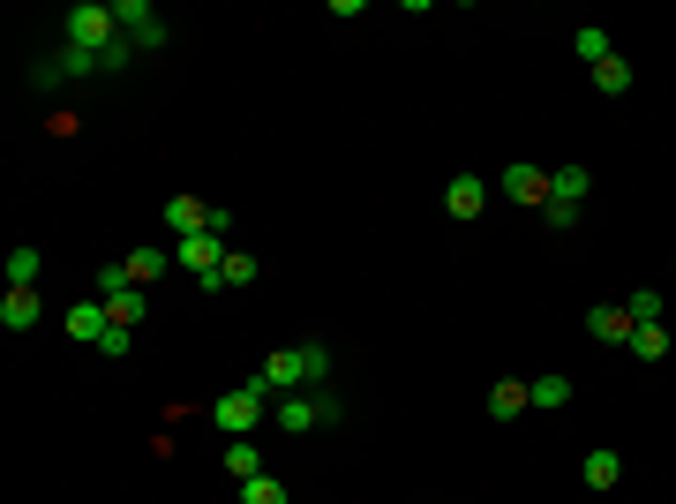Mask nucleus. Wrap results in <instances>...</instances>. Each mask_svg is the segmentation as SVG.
<instances>
[{"mask_svg": "<svg viewBox=\"0 0 676 504\" xmlns=\"http://www.w3.org/2000/svg\"><path fill=\"white\" fill-rule=\"evenodd\" d=\"M324 377H331V347H316V339L264 354V369H256V384H264L271 399H286V392H308V384H324Z\"/></svg>", "mask_w": 676, "mask_h": 504, "instance_id": "nucleus-1", "label": "nucleus"}, {"mask_svg": "<svg viewBox=\"0 0 676 504\" xmlns=\"http://www.w3.org/2000/svg\"><path fill=\"white\" fill-rule=\"evenodd\" d=\"M211 422L226 429V437H256V422H271V392H264V384L218 392V399H211Z\"/></svg>", "mask_w": 676, "mask_h": 504, "instance_id": "nucleus-2", "label": "nucleus"}, {"mask_svg": "<svg viewBox=\"0 0 676 504\" xmlns=\"http://www.w3.org/2000/svg\"><path fill=\"white\" fill-rule=\"evenodd\" d=\"M271 422L286 429V437H308V429L338 422V399L331 392H286V399H271Z\"/></svg>", "mask_w": 676, "mask_h": 504, "instance_id": "nucleus-3", "label": "nucleus"}, {"mask_svg": "<svg viewBox=\"0 0 676 504\" xmlns=\"http://www.w3.org/2000/svg\"><path fill=\"white\" fill-rule=\"evenodd\" d=\"M91 286H98V302H106V316H113L121 332H136V324H143V286L128 279V264H106Z\"/></svg>", "mask_w": 676, "mask_h": 504, "instance_id": "nucleus-4", "label": "nucleus"}, {"mask_svg": "<svg viewBox=\"0 0 676 504\" xmlns=\"http://www.w3.org/2000/svg\"><path fill=\"white\" fill-rule=\"evenodd\" d=\"M68 46H83V53H106V46H121L113 0H83V8H68Z\"/></svg>", "mask_w": 676, "mask_h": 504, "instance_id": "nucleus-5", "label": "nucleus"}, {"mask_svg": "<svg viewBox=\"0 0 676 504\" xmlns=\"http://www.w3.org/2000/svg\"><path fill=\"white\" fill-rule=\"evenodd\" d=\"M113 23H121V38L136 53H158V46H166V23H158L151 0H113Z\"/></svg>", "mask_w": 676, "mask_h": 504, "instance_id": "nucleus-6", "label": "nucleus"}, {"mask_svg": "<svg viewBox=\"0 0 676 504\" xmlns=\"http://www.w3.org/2000/svg\"><path fill=\"white\" fill-rule=\"evenodd\" d=\"M226 249H233V241H218V234H188V241H173V264H181L188 279L203 286V279H218V264H226Z\"/></svg>", "mask_w": 676, "mask_h": 504, "instance_id": "nucleus-7", "label": "nucleus"}, {"mask_svg": "<svg viewBox=\"0 0 676 504\" xmlns=\"http://www.w3.org/2000/svg\"><path fill=\"white\" fill-rule=\"evenodd\" d=\"M61 332L68 339H76V347H98V339H106V332H113V316H106V302H68V316H61Z\"/></svg>", "mask_w": 676, "mask_h": 504, "instance_id": "nucleus-8", "label": "nucleus"}, {"mask_svg": "<svg viewBox=\"0 0 676 504\" xmlns=\"http://www.w3.org/2000/svg\"><path fill=\"white\" fill-rule=\"evenodd\" d=\"M586 339L624 347V339H632V316H624V302H594V309H586Z\"/></svg>", "mask_w": 676, "mask_h": 504, "instance_id": "nucleus-9", "label": "nucleus"}, {"mask_svg": "<svg viewBox=\"0 0 676 504\" xmlns=\"http://www.w3.org/2000/svg\"><path fill=\"white\" fill-rule=\"evenodd\" d=\"M496 189L511 196V204H549V174H541V166H504V181H496Z\"/></svg>", "mask_w": 676, "mask_h": 504, "instance_id": "nucleus-10", "label": "nucleus"}, {"mask_svg": "<svg viewBox=\"0 0 676 504\" xmlns=\"http://www.w3.org/2000/svg\"><path fill=\"white\" fill-rule=\"evenodd\" d=\"M444 211H451V219H481V211H489V181H481V174H459V181L444 189Z\"/></svg>", "mask_w": 676, "mask_h": 504, "instance_id": "nucleus-11", "label": "nucleus"}, {"mask_svg": "<svg viewBox=\"0 0 676 504\" xmlns=\"http://www.w3.org/2000/svg\"><path fill=\"white\" fill-rule=\"evenodd\" d=\"M166 234H173V241L211 234V204H203V196H173V204H166Z\"/></svg>", "mask_w": 676, "mask_h": 504, "instance_id": "nucleus-12", "label": "nucleus"}, {"mask_svg": "<svg viewBox=\"0 0 676 504\" xmlns=\"http://www.w3.org/2000/svg\"><path fill=\"white\" fill-rule=\"evenodd\" d=\"M526 407H534V392H526L519 377H496L489 384V422H519Z\"/></svg>", "mask_w": 676, "mask_h": 504, "instance_id": "nucleus-13", "label": "nucleus"}, {"mask_svg": "<svg viewBox=\"0 0 676 504\" xmlns=\"http://www.w3.org/2000/svg\"><path fill=\"white\" fill-rule=\"evenodd\" d=\"M0 324H8V332H31L38 324V286H8V294H0Z\"/></svg>", "mask_w": 676, "mask_h": 504, "instance_id": "nucleus-14", "label": "nucleus"}, {"mask_svg": "<svg viewBox=\"0 0 676 504\" xmlns=\"http://www.w3.org/2000/svg\"><path fill=\"white\" fill-rule=\"evenodd\" d=\"M571 53H579L586 68H602V61H616V46H609V31H602V23H579V31H571Z\"/></svg>", "mask_w": 676, "mask_h": 504, "instance_id": "nucleus-15", "label": "nucleus"}, {"mask_svg": "<svg viewBox=\"0 0 676 504\" xmlns=\"http://www.w3.org/2000/svg\"><path fill=\"white\" fill-rule=\"evenodd\" d=\"M616 482H624V459H616L609 444H594L586 452V490H616Z\"/></svg>", "mask_w": 676, "mask_h": 504, "instance_id": "nucleus-16", "label": "nucleus"}, {"mask_svg": "<svg viewBox=\"0 0 676 504\" xmlns=\"http://www.w3.org/2000/svg\"><path fill=\"white\" fill-rule=\"evenodd\" d=\"M586 189H594V174H586V166H556V174H549V204H579Z\"/></svg>", "mask_w": 676, "mask_h": 504, "instance_id": "nucleus-17", "label": "nucleus"}, {"mask_svg": "<svg viewBox=\"0 0 676 504\" xmlns=\"http://www.w3.org/2000/svg\"><path fill=\"white\" fill-rule=\"evenodd\" d=\"M624 347L639 354V362H662V354H669V324H632V339H624Z\"/></svg>", "mask_w": 676, "mask_h": 504, "instance_id": "nucleus-18", "label": "nucleus"}, {"mask_svg": "<svg viewBox=\"0 0 676 504\" xmlns=\"http://www.w3.org/2000/svg\"><path fill=\"white\" fill-rule=\"evenodd\" d=\"M226 474H233V482H256V474H264V452H256L248 437H233L226 444Z\"/></svg>", "mask_w": 676, "mask_h": 504, "instance_id": "nucleus-19", "label": "nucleus"}, {"mask_svg": "<svg viewBox=\"0 0 676 504\" xmlns=\"http://www.w3.org/2000/svg\"><path fill=\"white\" fill-rule=\"evenodd\" d=\"M121 264H128V279H136V286H151L158 271H166V264H173V249H128Z\"/></svg>", "mask_w": 676, "mask_h": 504, "instance_id": "nucleus-20", "label": "nucleus"}, {"mask_svg": "<svg viewBox=\"0 0 676 504\" xmlns=\"http://www.w3.org/2000/svg\"><path fill=\"white\" fill-rule=\"evenodd\" d=\"M624 316H632V324H669V302H662L654 286H639V294L624 302Z\"/></svg>", "mask_w": 676, "mask_h": 504, "instance_id": "nucleus-21", "label": "nucleus"}, {"mask_svg": "<svg viewBox=\"0 0 676 504\" xmlns=\"http://www.w3.org/2000/svg\"><path fill=\"white\" fill-rule=\"evenodd\" d=\"M594 91H602V98H624V91H632V61H624V53L602 61V68H594Z\"/></svg>", "mask_w": 676, "mask_h": 504, "instance_id": "nucleus-22", "label": "nucleus"}, {"mask_svg": "<svg viewBox=\"0 0 676 504\" xmlns=\"http://www.w3.org/2000/svg\"><path fill=\"white\" fill-rule=\"evenodd\" d=\"M218 286L233 294V286H256V256L248 249H226V264H218Z\"/></svg>", "mask_w": 676, "mask_h": 504, "instance_id": "nucleus-23", "label": "nucleus"}, {"mask_svg": "<svg viewBox=\"0 0 676 504\" xmlns=\"http://www.w3.org/2000/svg\"><path fill=\"white\" fill-rule=\"evenodd\" d=\"M526 392H534V407H571V377H534V384H526Z\"/></svg>", "mask_w": 676, "mask_h": 504, "instance_id": "nucleus-24", "label": "nucleus"}, {"mask_svg": "<svg viewBox=\"0 0 676 504\" xmlns=\"http://www.w3.org/2000/svg\"><path fill=\"white\" fill-rule=\"evenodd\" d=\"M38 271H46L38 249H8V286H38Z\"/></svg>", "mask_w": 676, "mask_h": 504, "instance_id": "nucleus-25", "label": "nucleus"}, {"mask_svg": "<svg viewBox=\"0 0 676 504\" xmlns=\"http://www.w3.org/2000/svg\"><path fill=\"white\" fill-rule=\"evenodd\" d=\"M241 504H294V497H286L278 474H256V482H241Z\"/></svg>", "mask_w": 676, "mask_h": 504, "instance_id": "nucleus-26", "label": "nucleus"}, {"mask_svg": "<svg viewBox=\"0 0 676 504\" xmlns=\"http://www.w3.org/2000/svg\"><path fill=\"white\" fill-rule=\"evenodd\" d=\"M98 354H106V362H128V354H136V332H121V324H113V332L98 339Z\"/></svg>", "mask_w": 676, "mask_h": 504, "instance_id": "nucleus-27", "label": "nucleus"}]
</instances>
